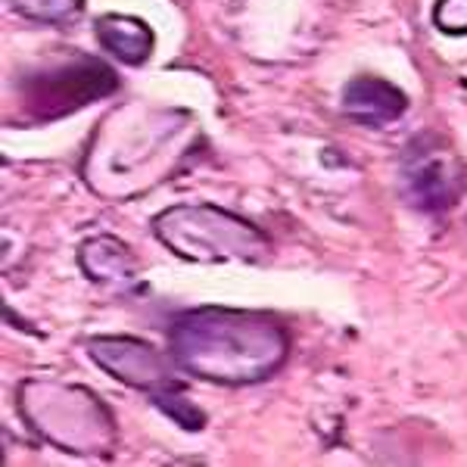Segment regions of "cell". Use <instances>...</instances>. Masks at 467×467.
Here are the masks:
<instances>
[{"label":"cell","instance_id":"3","mask_svg":"<svg viewBox=\"0 0 467 467\" xmlns=\"http://www.w3.org/2000/svg\"><path fill=\"white\" fill-rule=\"evenodd\" d=\"M19 405L28 427L63 451H109L116 442L109 411L85 387L32 380L22 387Z\"/></svg>","mask_w":467,"mask_h":467},{"label":"cell","instance_id":"6","mask_svg":"<svg viewBox=\"0 0 467 467\" xmlns=\"http://www.w3.org/2000/svg\"><path fill=\"white\" fill-rule=\"evenodd\" d=\"M88 352L107 374L128 383V387L147 389L150 396L178 387V380L171 378L169 358L144 340H134V337H97V340L88 343Z\"/></svg>","mask_w":467,"mask_h":467},{"label":"cell","instance_id":"2","mask_svg":"<svg viewBox=\"0 0 467 467\" xmlns=\"http://www.w3.org/2000/svg\"><path fill=\"white\" fill-rule=\"evenodd\" d=\"M160 244L187 262H265L271 240L246 218L218 206H171L156 215Z\"/></svg>","mask_w":467,"mask_h":467},{"label":"cell","instance_id":"9","mask_svg":"<svg viewBox=\"0 0 467 467\" xmlns=\"http://www.w3.org/2000/svg\"><path fill=\"white\" fill-rule=\"evenodd\" d=\"M81 268L94 281H109V277L131 275V253L122 240L116 237H94L81 246Z\"/></svg>","mask_w":467,"mask_h":467},{"label":"cell","instance_id":"5","mask_svg":"<svg viewBox=\"0 0 467 467\" xmlns=\"http://www.w3.org/2000/svg\"><path fill=\"white\" fill-rule=\"evenodd\" d=\"M402 187L411 206L424 213H442L462 197L464 165L433 134L414 138L402 160Z\"/></svg>","mask_w":467,"mask_h":467},{"label":"cell","instance_id":"8","mask_svg":"<svg viewBox=\"0 0 467 467\" xmlns=\"http://www.w3.org/2000/svg\"><path fill=\"white\" fill-rule=\"evenodd\" d=\"M94 35L100 41L103 50H109L119 63L140 66L147 63L153 54V28L138 16H119V13H107V16L97 19Z\"/></svg>","mask_w":467,"mask_h":467},{"label":"cell","instance_id":"10","mask_svg":"<svg viewBox=\"0 0 467 467\" xmlns=\"http://www.w3.org/2000/svg\"><path fill=\"white\" fill-rule=\"evenodd\" d=\"M19 16L41 22V26H69L81 16L85 0H10Z\"/></svg>","mask_w":467,"mask_h":467},{"label":"cell","instance_id":"12","mask_svg":"<svg viewBox=\"0 0 467 467\" xmlns=\"http://www.w3.org/2000/svg\"><path fill=\"white\" fill-rule=\"evenodd\" d=\"M433 22L442 35H467V0H436Z\"/></svg>","mask_w":467,"mask_h":467},{"label":"cell","instance_id":"1","mask_svg":"<svg viewBox=\"0 0 467 467\" xmlns=\"http://www.w3.org/2000/svg\"><path fill=\"white\" fill-rule=\"evenodd\" d=\"M169 352L202 380L259 383L290 356V337L271 315L240 308H193L171 321Z\"/></svg>","mask_w":467,"mask_h":467},{"label":"cell","instance_id":"11","mask_svg":"<svg viewBox=\"0 0 467 467\" xmlns=\"http://www.w3.org/2000/svg\"><path fill=\"white\" fill-rule=\"evenodd\" d=\"M153 402L160 405V409L169 414L175 424L184 427V431H200V427L206 424V414H202L197 405L191 402V399L181 393V383H178V387L162 389V393H156Z\"/></svg>","mask_w":467,"mask_h":467},{"label":"cell","instance_id":"4","mask_svg":"<svg viewBox=\"0 0 467 467\" xmlns=\"http://www.w3.org/2000/svg\"><path fill=\"white\" fill-rule=\"evenodd\" d=\"M119 90V75L97 57H75L69 63L44 66L37 72L19 75V119L32 125H47L72 112L103 100Z\"/></svg>","mask_w":467,"mask_h":467},{"label":"cell","instance_id":"7","mask_svg":"<svg viewBox=\"0 0 467 467\" xmlns=\"http://www.w3.org/2000/svg\"><path fill=\"white\" fill-rule=\"evenodd\" d=\"M405 109H409V100L402 90L374 75H358L343 90V112L358 125L383 128L396 122Z\"/></svg>","mask_w":467,"mask_h":467}]
</instances>
